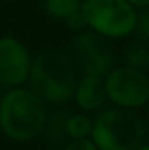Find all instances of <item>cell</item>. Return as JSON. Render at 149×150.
Listing matches in <instances>:
<instances>
[{
	"instance_id": "1",
	"label": "cell",
	"mask_w": 149,
	"mask_h": 150,
	"mask_svg": "<svg viewBox=\"0 0 149 150\" xmlns=\"http://www.w3.org/2000/svg\"><path fill=\"white\" fill-rule=\"evenodd\" d=\"M28 89L44 103L62 105L74 96L75 67L72 58L58 49H44L32 58Z\"/></svg>"
},
{
	"instance_id": "2",
	"label": "cell",
	"mask_w": 149,
	"mask_h": 150,
	"mask_svg": "<svg viewBox=\"0 0 149 150\" xmlns=\"http://www.w3.org/2000/svg\"><path fill=\"white\" fill-rule=\"evenodd\" d=\"M46 103L28 87L7 89L0 98V131L14 142H30L44 131Z\"/></svg>"
},
{
	"instance_id": "3",
	"label": "cell",
	"mask_w": 149,
	"mask_h": 150,
	"mask_svg": "<svg viewBox=\"0 0 149 150\" xmlns=\"http://www.w3.org/2000/svg\"><path fill=\"white\" fill-rule=\"evenodd\" d=\"M146 134L140 117L126 108H111L93 120L91 142L98 150H135Z\"/></svg>"
},
{
	"instance_id": "4",
	"label": "cell",
	"mask_w": 149,
	"mask_h": 150,
	"mask_svg": "<svg viewBox=\"0 0 149 150\" xmlns=\"http://www.w3.org/2000/svg\"><path fill=\"white\" fill-rule=\"evenodd\" d=\"M81 14L90 32L104 38H121L135 30L137 11L126 0H82Z\"/></svg>"
},
{
	"instance_id": "5",
	"label": "cell",
	"mask_w": 149,
	"mask_h": 150,
	"mask_svg": "<svg viewBox=\"0 0 149 150\" xmlns=\"http://www.w3.org/2000/svg\"><path fill=\"white\" fill-rule=\"evenodd\" d=\"M104 84L107 100L119 108H137L149 100V75L142 70L130 67L112 68L104 77Z\"/></svg>"
},
{
	"instance_id": "6",
	"label": "cell",
	"mask_w": 149,
	"mask_h": 150,
	"mask_svg": "<svg viewBox=\"0 0 149 150\" xmlns=\"http://www.w3.org/2000/svg\"><path fill=\"white\" fill-rule=\"evenodd\" d=\"M74 67L81 70L82 75L91 77H105L112 70L111 45L107 40L93 32H79L74 38Z\"/></svg>"
},
{
	"instance_id": "7",
	"label": "cell",
	"mask_w": 149,
	"mask_h": 150,
	"mask_svg": "<svg viewBox=\"0 0 149 150\" xmlns=\"http://www.w3.org/2000/svg\"><path fill=\"white\" fill-rule=\"evenodd\" d=\"M32 67V54L19 38L0 37V87L14 89L27 84Z\"/></svg>"
},
{
	"instance_id": "8",
	"label": "cell",
	"mask_w": 149,
	"mask_h": 150,
	"mask_svg": "<svg viewBox=\"0 0 149 150\" xmlns=\"http://www.w3.org/2000/svg\"><path fill=\"white\" fill-rule=\"evenodd\" d=\"M81 110L93 112L98 110L105 100V84L102 77H91V75H82L81 80L75 82L74 96H72Z\"/></svg>"
},
{
	"instance_id": "9",
	"label": "cell",
	"mask_w": 149,
	"mask_h": 150,
	"mask_svg": "<svg viewBox=\"0 0 149 150\" xmlns=\"http://www.w3.org/2000/svg\"><path fill=\"white\" fill-rule=\"evenodd\" d=\"M81 4L82 0H44L42 7L49 18L58 21H67L69 18H72L81 11Z\"/></svg>"
},
{
	"instance_id": "10",
	"label": "cell",
	"mask_w": 149,
	"mask_h": 150,
	"mask_svg": "<svg viewBox=\"0 0 149 150\" xmlns=\"http://www.w3.org/2000/svg\"><path fill=\"white\" fill-rule=\"evenodd\" d=\"M93 129V120L84 115V113H74L69 115L65 120V134L70 136L72 140H82L90 138Z\"/></svg>"
},
{
	"instance_id": "11",
	"label": "cell",
	"mask_w": 149,
	"mask_h": 150,
	"mask_svg": "<svg viewBox=\"0 0 149 150\" xmlns=\"http://www.w3.org/2000/svg\"><path fill=\"white\" fill-rule=\"evenodd\" d=\"M146 56H148V44L142 40H135L128 44L123 51V59L126 67L137 68V70L146 68Z\"/></svg>"
},
{
	"instance_id": "12",
	"label": "cell",
	"mask_w": 149,
	"mask_h": 150,
	"mask_svg": "<svg viewBox=\"0 0 149 150\" xmlns=\"http://www.w3.org/2000/svg\"><path fill=\"white\" fill-rule=\"evenodd\" d=\"M142 42L149 44V5L144 9L137 11V21H135V30H133Z\"/></svg>"
},
{
	"instance_id": "13",
	"label": "cell",
	"mask_w": 149,
	"mask_h": 150,
	"mask_svg": "<svg viewBox=\"0 0 149 150\" xmlns=\"http://www.w3.org/2000/svg\"><path fill=\"white\" fill-rule=\"evenodd\" d=\"M63 150H98L91 138H82V140H72Z\"/></svg>"
},
{
	"instance_id": "14",
	"label": "cell",
	"mask_w": 149,
	"mask_h": 150,
	"mask_svg": "<svg viewBox=\"0 0 149 150\" xmlns=\"http://www.w3.org/2000/svg\"><path fill=\"white\" fill-rule=\"evenodd\" d=\"M65 25L70 28V30H75V32H82V28L86 26L84 25V19H82V14H81V11L74 14L72 18H69L67 21H65Z\"/></svg>"
},
{
	"instance_id": "15",
	"label": "cell",
	"mask_w": 149,
	"mask_h": 150,
	"mask_svg": "<svg viewBox=\"0 0 149 150\" xmlns=\"http://www.w3.org/2000/svg\"><path fill=\"white\" fill-rule=\"evenodd\" d=\"M135 11H139V9H144V7H148L149 5V0H126Z\"/></svg>"
},
{
	"instance_id": "16",
	"label": "cell",
	"mask_w": 149,
	"mask_h": 150,
	"mask_svg": "<svg viewBox=\"0 0 149 150\" xmlns=\"http://www.w3.org/2000/svg\"><path fill=\"white\" fill-rule=\"evenodd\" d=\"M146 68L149 72V44H148V56H146Z\"/></svg>"
},
{
	"instance_id": "17",
	"label": "cell",
	"mask_w": 149,
	"mask_h": 150,
	"mask_svg": "<svg viewBox=\"0 0 149 150\" xmlns=\"http://www.w3.org/2000/svg\"><path fill=\"white\" fill-rule=\"evenodd\" d=\"M135 150H149V145H140L139 149H135Z\"/></svg>"
},
{
	"instance_id": "18",
	"label": "cell",
	"mask_w": 149,
	"mask_h": 150,
	"mask_svg": "<svg viewBox=\"0 0 149 150\" xmlns=\"http://www.w3.org/2000/svg\"><path fill=\"white\" fill-rule=\"evenodd\" d=\"M0 2H16V0H0Z\"/></svg>"
},
{
	"instance_id": "19",
	"label": "cell",
	"mask_w": 149,
	"mask_h": 150,
	"mask_svg": "<svg viewBox=\"0 0 149 150\" xmlns=\"http://www.w3.org/2000/svg\"><path fill=\"white\" fill-rule=\"evenodd\" d=\"M148 115H149V100H148Z\"/></svg>"
}]
</instances>
